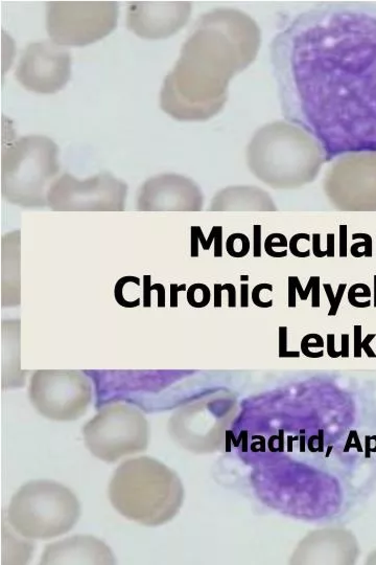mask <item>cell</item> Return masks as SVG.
<instances>
[{
	"label": "cell",
	"mask_w": 376,
	"mask_h": 565,
	"mask_svg": "<svg viewBox=\"0 0 376 565\" xmlns=\"http://www.w3.org/2000/svg\"><path fill=\"white\" fill-rule=\"evenodd\" d=\"M279 356L280 357H299V352H289L287 350V328H279Z\"/></svg>",
	"instance_id": "obj_18"
},
{
	"label": "cell",
	"mask_w": 376,
	"mask_h": 565,
	"mask_svg": "<svg viewBox=\"0 0 376 565\" xmlns=\"http://www.w3.org/2000/svg\"><path fill=\"white\" fill-rule=\"evenodd\" d=\"M364 239L363 242L360 243H356L353 244L351 246V249H358L359 247L365 246V257L366 258H371L372 257V239L369 235L367 234H355L352 236V239L353 240H356V239Z\"/></svg>",
	"instance_id": "obj_19"
},
{
	"label": "cell",
	"mask_w": 376,
	"mask_h": 565,
	"mask_svg": "<svg viewBox=\"0 0 376 565\" xmlns=\"http://www.w3.org/2000/svg\"><path fill=\"white\" fill-rule=\"evenodd\" d=\"M272 290L273 291V286L269 282H260V284L256 285L253 290H252V293H251V297H252V302L255 304L256 307H259V308H271L273 306V301L270 302H263L262 300H260V293L263 291V290Z\"/></svg>",
	"instance_id": "obj_17"
},
{
	"label": "cell",
	"mask_w": 376,
	"mask_h": 565,
	"mask_svg": "<svg viewBox=\"0 0 376 565\" xmlns=\"http://www.w3.org/2000/svg\"><path fill=\"white\" fill-rule=\"evenodd\" d=\"M362 326H355V356H362Z\"/></svg>",
	"instance_id": "obj_25"
},
{
	"label": "cell",
	"mask_w": 376,
	"mask_h": 565,
	"mask_svg": "<svg viewBox=\"0 0 376 565\" xmlns=\"http://www.w3.org/2000/svg\"><path fill=\"white\" fill-rule=\"evenodd\" d=\"M302 353H304L305 351H307L309 348H313V347H319V348H323L324 347V341L322 339V337L320 336L318 339H317L316 343H309V340L307 338V336H305L302 340Z\"/></svg>",
	"instance_id": "obj_31"
},
{
	"label": "cell",
	"mask_w": 376,
	"mask_h": 565,
	"mask_svg": "<svg viewBox=\"0 0 376 565\" xmlns=\"http://www.w3.org/2000/svg\"><path fill=\"white\" fill-rule=\"evenodd\" d=\"M83 436L92 456L106 463H115L147 449L149 422L134 406L109 404L99 408L95 417L86 424Z\"/></svg>",
	"instance_id": "obj_6"
},
{
	"label": "cell",
	"mask_w": 376,
	"mask_h": 565,
	"mask_svg": "<svg viewBox=\"0 0 376 565\" xmlns=\"http://www.w3.org/2000/svg\"><path fill=\"white\" fill-rule=\"evenodd\" d=\"M323 288H324V290H325V293L327 295V299H328L329 304H330L328 316H336L337 313L338 307H340V304L343 300V296H344V293L346 291V288H347V282H341V284L338 285V287H337V291L336 294L334 293L333 287H331L329 282H324Z\"/></svg>",
	"instance_id": "obj_16"
},
{
	"label": "cell",
	"mask_w": 376,
	"mask_h": 565,
	"mask_svg": "<svg viewBox=\"0 0 376 565\" xmlns=\"http://www.w3.org/2000/svg\"><path fill=\"white\" fill-rule=\"evenodd\" d=\"M303 238H311V237H309V235H307V234H298V235H296V236H294V237L292 238V239H291V242H290V250H291V252L293 254V256L297 257V258H308L309 256H311V251H309V250H307V251H305V252H301V251L298 249L297 244H298V242H299L301 239H303Z\"/></svg>",
	"instance_id": "obj_21"
},
{
	"label": "cell",
	"mask_w": 376,
	"mask_h": 565,
	"mask_svg": "<svg viewBox=\"0 0 376 565\" xmlns=\"http://www.w3.org/2000/svg\"><path fill=\"white\" fill-rule=\"evenodd\" d=\"M247 18L218 9L206 14L184 44L173 71L164 79L160 106L178 121H205L227 101V86L247 64Z\"/></svg>",
	"instance_id": "obj_2"
},
{
	"label": "cell",
	"mask_w": 376,
	"mask_h": 565,
	"mask_svg": "<svg viewBox=\"0 0 376 565\" xmlns=\"http://www.w3.org/2000/svg\"><path fill=\"white\" fill-rule=\"evenodd\" d=\"M187 302L191 307L204 308L210 302V290L205 284H194L187 291Z\"/></svg>",
	"instance_id": "obj_14"
},
{
	"label": "cell",
	"mask_w": 376,
	"mask_h": 565,
	"mask_svg": "<svg viewBox=\"0 0 376 565\" xmlns=\"http://www.w3.org/2000/svg\"><path fill=\"white\" fill-rule=\"evenodd\" d=\"M284 118L326 160L376 151V4L341 2L298 14L271 44Z\"/></svg>",
	"instance_id": "obj_1"
},
{
	"label": "cell",
	"mask_w": 376,
	"mask_h": 565,
	"mask_svg": "<svg viewBox=\"0 0 376 565\" xmlns=\"http://www.w3.org/2000/svg\"><path fill=\"white\" fill-rule=\"evenodd\" d=\"M188 1L137 0L129 4L127 27L145 40H162L178 33L190 16Z\"/></svg>",
	"instance_id": "obj_11"
},
{
	"label": "cell",
	"mask_w": 376,
	"mask_h": 565,
	"mask_svg": "<svg viewBox=\"0 0 376 565\" xmlns=\"http://www.w3.org/2000/svg\"><path fill=\"white\" fill-rule=\"evenodd\" d=\"M80 516L78 497L60 482L37 479L22 485L12 497L7 519L21 537L47 540L68 533Z\"/></svg>",
	"instance_id": "obj_5"
},
{
	"label": "cell",
	"mask_w": 376,
	"mask_h": 565,
	"mask_svg": "<svg viewBox=\"0 0 376 565\" xmlns=\"http://www.w3.org/2000/svg\"><path fill=\"white\" fill-rule=\"evenodd\" d=\"M374 337H375V334H368L367 337L365 338V340L363 341V344H362V348H364L365 352L367 353V355L369 356V357H375V354L373 353L372 348H371L370 346H369L370 343H371V340H372Z\"/></svg>",
	"instance_id": "obj_33"
},
{
	"label": "cell",
	"mask_w": 376,
	"mask_h": 565,
	"mask_svg": "<svg viewBox=\"0 0 376 565\" xmlns=\"http://www.w3.org/2000/svg\"><path fill=\"white\" fill-rule=\"evenodd\" d=\"M201 205V194L193 181L175 174L147 179L140 188L137 200V209L141 212L197 211Z\"/></svg>",
	"instance_id": "obj_12"
},
{
	"label": "cell",
	"mask_w": 376,
	"mask_h": 565,
	"mask_svg": "<svg viewBox=\"0 0 376 565\" xmlns=\"http://www.w3.org/2000/svg\"><path fill=\"white\" fill-rule=\"evenodd\" d=\"M370 296H371V290L368 287V285L363 284L360 292H357V284H355L350 287L348 291V302L351 306L356 307L357 297H367V299H369Z\"/></svg>",
	"instance_id": "obj_20"
},
{
	"label": "cell",
	"mask_w": 376,
	"mask_h": 565,
	"mask_svg": "<svg viewBox=\"0 0 376 565\" xmlns=\"http://www.w3.org/2000/svg\"><path fill=\"white\" fill-rule=\"evenodd\" d=\"M59 147L44 135H28L3 147L1 194L24 209L48 206L47 194L60 171Z\"/></svg>",
	"instance_id": "obj_4"
},
{
	"label": "cell",
	"mask_w": 376,
	"mask_h": 565,
	"mask_svg": "<svg viewBox=\"0 0 376 565\" xmlns=\"http://www.w3.org/2000/svg\"><path fill=\"white\" fill-rule=\"evenodd\" d=\"M108 495L121 516L154 527L166 523L178 513L183 488L171 468L154 457L138 456L117 467Z\"/></svg>",
	"instance_id": "obj_3"
},
{
	"label": "cell",
	"mask_w": 376,
	"mask_h": 565,
	"mask_svg": "<svg viewBox=\"0 0 376 565\" xmlns=\"http://www.w3.org/2000/svg\"><path fill=\"white\" fill-rule=\"evenodd\" d=\"M260 225L254 226V247H253V256L255 258L261 257V233H260Z\"/></svg>",
	"instance_id": "obj_26"
},
{
	"label": "cell",
	"mask_w": 376,
	"mask_h": 565,
	"mask_svg": "<svg viewBox=\"0 0 376 565\" xmlns=\"http://www.w3.org/2000/svg\"><path fill=\"white\" fill-rule=\"evenodd\" d=\"M313 250L316 258H324L326 257V250L321 249L320 245V235L315 234L313 237Z\"/></svg>",
	"instance_id": "obj_29"
},
{
	"label": "cell",
	"mask_w": 376,
	"mask_h": 565,
	"mask_svg": "<svg viewBox=\"0 0 376 565\" xmlns=\"http://www.w3.org/2000/svg\"><path fill=\"white\" fill-rule=\"evenodd\" d=\"M346 225H341L340 227V258L347 257V233H346Z\"/></svg>",
	"instance_id": "obj_27"
},
{
	"label": "cell",
	"mask_w": 376,
	"mask_h": 565,
	"mask_svg": "<svg viewBox=\"0 0 376 565\" xmlns=\"http://www.w3.org/2000/svg\"><path fill=\"white\" fill-rule=\"evenodd\" d=\"M342 356L348 357L349 356V335L348 334H344L342 335Z\"/></svg>",
	"instance_id": "obj_36"
},
{
	"label": "cell",
	"mask_w": 376,
	"mask_h": 565,
	"mask_svg": "<svg viewBox=\"0 0 376 565\" xmlns=\"http://www.w3.org/2000/svg\"><path fill=\"white\" fill-rule=\"evenodd\" d=\"M274 246H277V247H286V246H287L286 238L284 237V238H282V239L280 240L279 242L273 243V242L271 241L270 238L268 237L267 240H265V242H264V250H265V252H267V254H268L270 257H272V255H273V247H274Z\"/></svg>",
	"instance_id": "obj_28"
},
{
	"label": "cell",
	"mask_w": 376,
	"mask_h": 565,
	"mask_svg": "<svg viewBox=\"0 0 376 565\" xmlns=\"http://www.w3.org/2000/svg\"><path fill=\"white\" fill-rule=\"evenodd\" d=\"M240 304L242 308H247L249 306V285L241 284L240 285Z\"/></svg>",
	"instance_id": "obj_32"
},
{
	"label": "cell",
	"mask_w": 376,
	"mask_h": 565,
	"mask_svg": "<svg viewBox=\"0 0 376 565\" xmlns=\"http://www.w3.org/2000/svg\"><path fill=\"white\" fill-rule=\"evenodd\" d=\"M15 77L29 91L42 94L60 91L71 77L70 51L53 40L29 44Z\"/></svg>",
	"instance_id": "obj_10"
},
{
	"label": "cell",
	"mask_w": 376,
	"mask_h": 565,
	"mask_svg": "<svg viewBox=\"0 0 376 565\" xmlns=\"http://www.w3.org/2000/svg\"><path fill=\"white\" fill-rule=\"evenodd\" d=\"M41 564H114L115 557L104 541L78 535L46 545Z\"/></svg>",
	"instance_id": "obj_13"
},
{
	"label": "cell",
	"mask_w": 376,
	"mask_h": 565,
	"mask_svg": "<svg viewBox=\"0 0 376 565\" xmlns=\"http://www.w3.org/2000/svg\"><path fill=\"white\" fill-rule=\"evenodd\" d=\"M373 284H374V307L376 308V274L373 278Z\"/></svg>",
	"instance_id": "obj_37"
},
{
	"label": "cell",
	"mask_w": 376,
	"mask_h": 565,
	"mask_svg": "<svg viewBox=\"0 0 376 565\" xmlns=\"http://www.w3.org/2000/svg\"><path fill=\"white\" fill-rule=\"evenodd\" d=\"M240 279H241V280H245V281H247V280L249 279V277H248V276H246V277H241Z\"/></svg>",
	"instance_id": "obj_38"
},
{
	"label": "cell",
	"mask_w": 376,
	"mask_h": 565,
	"mask_svg": "<svg viewBox=\"0 0 376 565\" xmlns=\"http://www.w3.org/2000/svg\"><path fill=\"white\" fill-rule=\"evenodd\" d=\"M298 277H289V307H296V281Z\"/></svg>",
	"instance_id": "obj_24"
},
{
	"label": "cell",
	"mask_w": 376,
	"mask_h": 565,
	"mask_svg": "<svg viewBox=\"0 0 376 565\" xmlns=\"http://www.w3.org/2000/svg\"><path fill=\"white\" fill-rule=\"evenodd\" d=\"M127 194V183L109 173L85 180L66 173L50 187L47 203L56 212H121Z\"/></svg>",
	"instance_id": "obj_9"
},
{
	"label": "cell",
	"mask_w": 376,
	"mask_h": 565,
	"mask_svg": "<svg viewBox=\"0 0 376 565\" xmlns=\"http://www.w3.org/2000/svg\"><path fill=\"white\" fill-rule=\"evenodd\" d=\"M314 277V284L312 290V307L313 308H320L321 304V297H320V278L317 276Z\"/></svg>",
	"instance_id": "obj_22"
},
{
	"label": "cell",
	"mask_w": 376,
	"mask_h": 565,
	"mask_svg": "<svg viewBox=\"0 0 376 565\" xmlns=\"http://www.w3.org/2000/svg\"><path fill=\"white\" fill-rule=\"evenodd\" d=\"M313 284H314V277H311V279H309V281H308V282H307V285H306V288L303 289V288H302V285H301L299 278H297V281H296V290H297V292H298L299 295H300L301 301H307L308 295H309V293L312 292V290H313Z\"/></svg>",
	"instance_id": "obj_23"
},
{
	"label": "cell",
	"mask_w": 376,
	"mask_h": 565,
	"mask_svg": "<svg viewBox=\"0 0 376 565\" xmlns=\"http://www.w3.org/2000/svg\"><path fill=\"white\" fill-rule=\"evenodd\" d=\"M185 289V285H182V286H177V285H172V307H177L178 306V291L180 290H184Z\"/></svg>",
	"instance_id": "obj_35"
},
{
	"label": "cell",
	"mask_w": 376,
	"mask_h": 565,
	"mask_svg": "<svg viewBox=\"0 0 376 565\" xmlns=\"http://www.w3.org/2000/svg\"><path fill=\"white\" fill-rule=\"evenodd\" d=\"M326 257H328V258L335 257V236L333 234H329L327 236Z\"/></svg>",
	"instance_id": "obj_34"
},
{
	"label": "cell",
	"mask_w": 376,
	"mask_h": 565,
	"mask_svg": "<svg viewBox=\"0 0 376 565\" xmlns=\"http://www.w3.org/2000/svg\"><path fill=\"white\" fill-rule=\"evenodd\" d=\"M227 252L233 258H244L250 250V241L248 237L242 234L231 235L226 244Z\"/></svg>",
	"instance_id": "obj_15"
},
{
	"label": "cell",
	"mask_w": 376,
	"mask_h": 565,
	"mask_svg": "<svg viewBox=\"0 0 376 565\" xmlns=\"http://www.w3.org/2000/svg\"><path fill=\"white\" fill-rule=\"evenodd\" d=\"M28 397L46 419L75 421L92 402V384L85 373L75 369H39L32 375Z\"/></svg>",
	"instance_id": "obj_8"
},
{
	"label": "cell",
	"mask_w": 376,
	"mask_h": 565,
	"mask_svg": "<svg viewBox=\"0 0 376 565\" xmlns=\"http://www.w3.org/2000/svg\"><path fill=\"white\" fill-rule=\"evenodd\" d=\"M119 16L114 0H51L46 2V31L61 46H87L111 34Z\"/></svg>",
	"instance_id": "obj_7"
},
{
	"label": "cell",
	"mask_w": 376,
	"mask_h": 565,
	"mask_svg": "<svg viewBox=\"0 0 376 565\" xmlns=\"http://www.w3.org/2000/svg\"><path fill=\"white\" fill-rule=\"evenodd\" d=\"M335 340L336 337L334 334H328L327 335V353L331 358H338L342 355L341 352H336L335 348Z\"/></svg>",
	"instance_id": "obj_30"
}]
</instances>
